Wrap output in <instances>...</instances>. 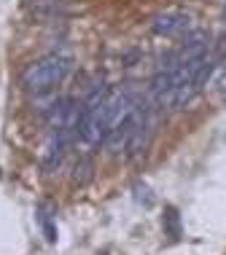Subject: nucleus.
I'll use <instances>...</instances> for the list:
<instances>
[{"label":"nucleus","instance_id":"obj_1","mask_svg":"<svg viewBox=\"0 0 226 255\" xmlns=\"http://www.w3.org/2000/svg\"><path fill=\"white\" fill-rule=\"evenodd\" d=\"M73 67V59L67 57V54H49V57L38 59L35 65L27 67L22 84H24V92L27 94H49L54 92L62 81L67 78V73H70Z\"/></svg>","mask_w":226,"mask_h":255},{"label":"nucleus","instance_id":"obj_2","mask_svg":"<svg viewBox=\"0 0 226 255\" xmlns=\"http://www.w3.org/2000/svg\"><path fill=\"white\" fill-rule=\"evenodd\" d=\"M151 132H154V110L148 105H138L135 108V121H132V132H129V140L124 145V153L129 161H135L138 156L146 153Z\"/></svg>","mask_w":226,"mask_h":255},{"label":"nucleus","instance_id":"obj_3","mask_svg":"<svg viewBox=\"0 0 226 255\" xmlns=\"http://www.w3.org/2000/svg\"><path fill=\"white\" fill-rule=\"evenodd\" d=\"M151 32L159 38H186L189 32H194V24H191L189 13L170 8L151 19Z\"/></svg>","mask_w":226,"mask_h":255},{"label":"nucleus","instance_id":"obj_4","mask_svg":"<svg viewBox=\"0 0 226 255\" xmlns=\"http://www.w3.org/2000/svg\"><path fill=\"white\" fill-rule=\"evenodd\" d=\"M162 226H164V234H167L170 239H181V234H183V231H181V215H178L175 207H167Z\"/></svg>","mask_w":226,"mask_h":255},{"label":"nucleus","instance_id":"obj_5","mask_svg":"<svg viewBox=\"0 0 226 255\" xmlns=\"http://www.w3.org/2000/svg\"><path fill=\"white\" fill-rule=\"evenodd\" d=\"M92 172H94V164L92 158H78V164H75V175H73V183L75 185H86L89 180H92Z\"/></svg>","mask_w":226,"mask_h":255},{"label":"nucleus","instance_id":"obj_6","mask_svg":"<svg viewBox=\"0 0 226 255\" xmlns=\"http://www.w3.org/2000/svg\"><path fill=\"white\" fill-rule=\"evenodd\" d=\"M213 89H216V94H218V97H221V100H226V67H221V70H216Z\"/></svg>","mask_w":226,"mask_h":255},{"label":"nucleus","instance_id":"obj_7","mask_svg":"<svg viewBox=\"0 0 226 255\" xmlns=\"http://www.w3.org/2000/svg\"><path fill=\"white\" fill-rule=\"evenodd\" d=\"M40 223H43L46 239H49V242H57V229H54V223H51V215H46V212H40Z\"/></svg>","mask_w":226,"mask_h":255},{"label":"nucleus","instance_id":"obj_8","mask_svg":"<svg viewBox=\"0 0 226 255\" xmlns=\"http://www.w3.org/2000/svg\"><path fill=\"white\" fill-rule=\"evenodd\" d=\"M224 22H226V5H224Z\"/></svg>","mask_w":226,"mask_h":255}]
</instances>
